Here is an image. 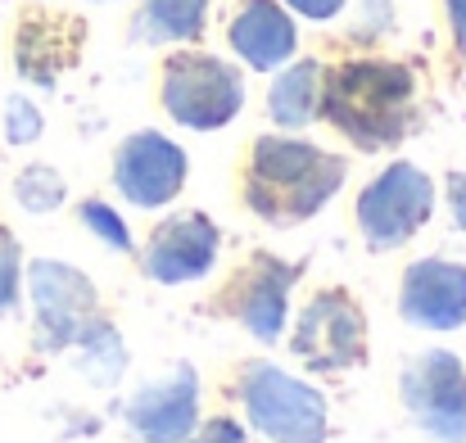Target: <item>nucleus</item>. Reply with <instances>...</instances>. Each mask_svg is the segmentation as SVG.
Here are the masks:
<instances>
[{
  "label": "nucleus",
  "mask_w": 466,
  "mask_h": 443,
  "mask_svg": "<svg viewBox=\"0 0 466 443\" xmlns=\"http://www.w3.org/2000/svg\"><path fill=\"white\" fill-rule=\"evenodd\" d=\"M344 186V158L295 141V136H258L249 149L240 195L268 227H299L321 213Z\"/></svg>",
  "instance_id": "f257e3e1"
},
{
  "label": "nucleus",
  "mask_w": 466,
  "mask_h": 443,
  "mask_svg": "<svg viewBox=\"0 0 466 443\" xmlns=\"http://www.w3.org/2000/svg\"><path fill=\"white\" fill-rule=\"evenodd\" d=\"M417 96V77L403 64H385V59H358V64H339L321 77V118L344 132L358 149H385L399 146L412 123Z\"/></svg>",
  "instance_id": "f03ea898"
},
{
  "label": "nucleus",
  "mask_w": 466,
  "mask_h": 443,
  "mask_svg": "<svg viewBox=\"0 0 466 443\" xmlns=\"http://www.w3.org/2000/svg\"><path fill=\"white\" fill-rule=\"evenodd\" d=\"M163 114L190 132H218L245 109V77L236 64L204 55V50H177L163 64L158 77Z\"/></svg>",
  "instance_id": "7ed1b4c3"
},
{
  "label": "nucleus",
  "mask_w": 466,
  "mask_h": 443,
  "mask_svg": "<svg viewBox=\"0 0 466 443\" xmlns=\"http://www.w3.org/2000/svg\"><path fill=\"white\" fill-rule=\"evenodd\" d=\"M431 213H435V186L417 163H390L358 195V231L376 254L403 249L431 222Z\"/></svg>",
  "instance_id": "20e7f679"
},
{
  "label": "nucleus",
  "mask_w": 466,
  "mask_h": 443,
  "mask_svg": "<svg viewBox=\"0 0 466 443\" xmlns=\"http://www.w3.org/2000/svg\"><path fill=\"white\" fill-rule=\"evenodd\" d=\"M240 398L249 426H258L272 443H321L326 439V403L321 394L295 380L272 362H249L240 376Z\"/></svg>",
  "instance_id": "39448f33"
},
{
  "label": "nucleus",
  "mask_w": 466,
  "mask_h": 443,
  "mask_svg": "<svg viewBox=\"0 0 466 443\" xmlns=\"http://www.w3.org/2000/svg\"><path fill=\"white\" fill-rule=\"evenodd\" d=\"M408 417L435 443H466V367L458 353L431 348L399 376Z\"/></svg>",
  "instance_id": "423d86ee"
},
{
  "label": "nucleus",
  "mask_w": 466,
  "mask_h": 443,
  "mask_svg": "<svg viewBox=\"0 0 466 443\" xmlns=\"http://www.w3.org/2000/svg\"><path fill=\"white\" fill-rule=\"evenodd\" d=\"M27 295L36 307V339L46 353H59L86 335V326L100 317V295L96 286L55 258H36L27 267Z\"/></svg>",
  "instance_id": "0eeeda50"
},
{
  "label": "nucleus",
  "mask_w": 466,
  "mask_h": 443,
  "mask_svg": "<svg viewBox=\"0 0 466 443\" xmlns=\"http://www.w3.org/2000/svg\"><path fill=\"white\" fill-rule=\"evenodd\" d=\"M290 348L317 371H344L367 357V317L344 290H321L299 312Z\"/></svg>",
  "instance_id": "6e6552de"
},
{
  "label": "nucleus",
  "mask_w": 466,
  "mask_h": 443,
  "mask_svg": "<svg viewBox=\"0 0 466 443\" xmlns=\"http://www.w3.org/2000/svg\"><path fill=\"white\" fill-rule=\"evenodd\" d=\"M186 149L158 132H137L114 154V186L137 208H163L186 186Z\"/></svg>",
  "instance_id": "1a4fd4ad"
},
{
  "label": "nucleus",
  "mask_w": 466,
  "mask_h": 443,
  "mask_svg": "<svg viewBox=\"0 0 466 443\" xmlns=\"http://www.w3.org/2000/svg\"><path fill=\"white\" fill-rule=\"evenodd\" d=\"M299 267L295 263H281L272 254H254L236 277L231 286L222 290V307L263 344H277L281 339V326H286V303H290V286H295Z\"/></svg>",
  "instance_id": "9d476101"
},
{
  "label": "nucleus",
  "mask_w": 466,
  "mask_h": 443,
  "mask_svg": "<svg viewBox=\"0 0 466 443\" xmlns=\"http://www.w3.org/2000/svg\"><path fill=\"white\" fill-rule=\"evenodd\" d=\"M218 245H222V236L204 213H177V217L158 222L141 267L158 286H190L218 263Z\"/></svg>",
  "instance_id": "9b49d317"
},
{
  "label": "nucleus",
  "mask_w": 466,
  "mask_h": 443,
  "mask_svg": "<svg viewBox=\"0 0 466 443\" xmlns=\"http://www.w3.org/2000/svg\"><path fill=\"white\" fill-rule=\"evenodd\" d=\"M127 426L146 443H181L199 426V376L177 362L127 403Z\"/></svg>",
  "instance_id": "f8f14e48"
},
{
  "label": "nucleus",
  "mask_w": 466,
  "mask_h": 443,
  "mask_svg": "<svg viewBox=\"0 0 466 443\" xmlns=\"http://www.w3.org/2000/svg\"><path fill=\"white\" fill-rule=\"evenodd\" d=\"M399 312L417 330H458L466 326V267L449 258H421L403 272Z\"/></svg>",
  "instance_id": "ddd939ff"
},
{
  "label": "nucleus",
  "mask_w": 466,
  "mask_h": 443,
  "mask_svg": "<svg viewBox=\"0 0 466 443\" xmlns=\"http://www.w3.org/2000/svg\"><path fill=\"white\" fill-rule=\"evenodd\" d=\"M227 41H231V50H236L249 68L272 73V68H281V64L295 55L299 32H295V18H290L277 0H245V5L236 9L231 27H227Z\"/></svg>",
  "instance_id": "4468645a"
},
{
  "label": "nucleus",
  "mask_w": 466,
  "mask_h": 443,
  "mask_svg": "<svg viewBox=\"0 0 466 443\" xmlns=\"http://www.w3.org/2000/svg\"><path fill=\"white\" fill-rule=\"evenodd\" d=\"M321 77H326V68L317 59L290 64L272 82V91H268L272 123H281V127H309L312 118H317V109H321Z\"/></svg>",
  "instance_id": "2eb2a0df"
},
{
  "label": "nucleus",
  "mask_w": 466,
  "mask_h": 443,
  "mask_svg": "<svg viewBox=\"0 0 466 443\" xmlns=\"http://www.w3.org/2000/svg\"><path fill=\"white\" fill-rule=\"evenodd\" d=\"M208 0H146L132 36L137 41H195L204 32Z\"/></svg>",
  "instance_id": "dca6fc26"
},
{
  "label": "nucleus",
  "mask_w": 466,
  "mask_h": 443,
  "mask_svg": "<svg viewBox=\"0 0 466 443\" xmlns=\"http://www.w3.org/2000/svg\"><path fill=\"white\" fill-rule=\"evenodd\" d=\"M64 195H68L64 176H59L55 167H46V163L23 167L18 181H14V199H18L27 213H55V208L64 204Z\"/></svg>",
  "instance_id": "f3484780"
},
{
  "label": "nucleus",
  "mask_w": 466,
  "mask_h": 443,
  "mask_svg": "<svg viewBox=\"0 0 466 443\" xmlns=\"http://www.w3.org/2000/svg\"><path fill=\"white\" fill-rule=\"evenodd\" d=\"M77 213H82V227H86L91 236H100V245H109L114 254H132V231H127V222H123L109 204L86 199Z\"/></svg>",
  "instance_id": "a211bd4d"
},
{
  "label": "nucleus",
  "mask_w": 466,
  "mask_h": 443,
  "mask_svg": "<svg viewBox=\"0 0 466 443\" xmlns=\"http://www.w3.org/2000/svg\"><path fill=\"white\" fill-rule=\"evenodd\" d=\"M18 290H23V249L14 231L0 227V317L18 307Z\"/></svg>",
  "instance_id": "6ab92c4d"
},
{
  "label": "nucleus",
  "mask_w": 466,
  "mask_h": 443,
  "mask_svg": "<svg viewBox=\"0 0 466 443\" xmlns=\"http://www.w3.org/2000/svg\"><path fill=\"white\" fill-rule=\"evenodd\" d=\"M41 127H46V118H41V109L27 96H9L5 100V141L9 146H32L41 136Z\"/></svg>",
  "instance_id": "aec40b11"
},
{
  "label": "nucleus",
  "mask_w": 466,
  "mask_h": 443,
  "mask_svg": "<svg viewBox=\"0 0 466 443\" xmlns=\"http://www.w3.org/2000/svg\"><path fill=\"white\" fill-rule=\"evenodd\" d=\"M181 443H245V430H240L236 421H222V417H218V421H208V426H195Z\"/></svg>",
  "instance_id": "412c9836"
},
{
  "label": "nucleus",
  "mask_w": 466,
  "mask_h": 443,
  "mask_svg": "<svg viewBox=\"0 0 466 443\" xmlns=\"http://www.w3.org/2000/svg\"><path fill=\"white\" fill-rule=\"evenodd\" d=\"M295 14H304V18H317V23H326V18H335L349 0H286Z\"/></svg>",
  "instance_id": "4be33fe9"
},
{
  "label": "nucleus",
  "mask_w": 466,
  "mask_h": 443,
  "mask_svg": "<svg viewBox=\"0 0 466 443\" xmlns=\"http://www.w3.org/2000/svg\"><path fill=\"white\" fill-rule=\"evenodd\" d=\"M449 208H453V222L466 231V167L449 176Z\"/></svg>",
  "instance_id": "5701e85b"
},
{
  "label": "nucleus",
  "mask_w": 466,
  "mask_h": 443,
  "mask_svg": "<svg viewBox=\"0 0 466 443\" xmlns=\"http://www.w3.org/2000/svg\"><path fill=\"white\" fill-rule=\"evenodd\" d=\"M449 5V23H453V36H458V50L466 55V0H444Z\"/></svg>",
  "instance_id": "b1692460"
}]
</instances>
